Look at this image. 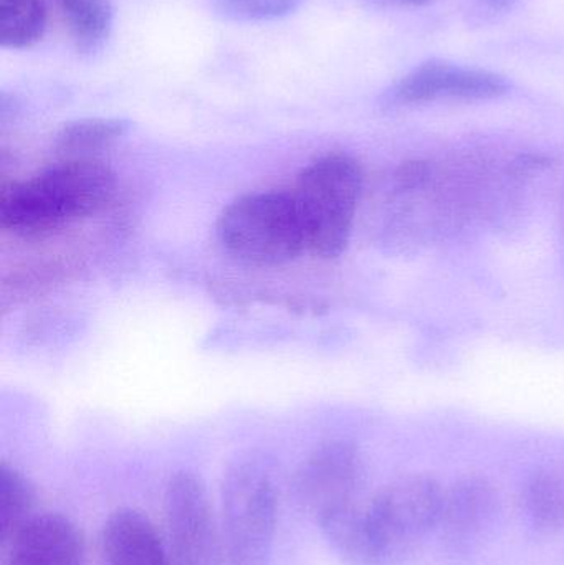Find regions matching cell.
I'll use <instances>...</instances> for the list:
<instances>
[{"instance_id":"cell-1","label":"cell","mask_w":564,"mask_h":565,"mask_svg":"<svg viewBox=\"0 0 564 565\" xmlns=\"http://www.w3.org/2000/svg\"><path fill=\"white\" fill-rule=\"evenodd\" d=\"M444 488L429 475H409L317 524L331 550L350 565H393L437 531Z\"/></svg>"},{"instance_id":"cell-2","label":"cell","mask_w":564,"mask_h":565,"mask_svg":"<svg viewBox=\"0 0 564 565\" xmlns=\"http://www.w3.org/2000/svg\"><path fill=\"white\" fill-rule=\"evenodd\" d=\"M115 191V172L98 159L60 161L29 181L3 185L0 227L17 237H50L98 214Z\"/></svg>"},{"instance_id":"cell-3","label":"cell","mask_w":564,"mask_h":565,"mask_svg":"<svg viewBox=\"0 0 564 565\" xmlns=\"http://www.w3.org/2000/svg\"><path fill=\"white\" fill-rule=\"evenodd\" d=\"M361 191L360 164L343 152L323 156L300 172L291 198L304 227L307 250L315 257L333 260L344 254Z\"/></svg>"},{"instance_id":"cell-4","label":"cell","mask_w":564,"mask_h":565,"mask_svg":"<svg viewBox=\"0 0 564 565\" xmlns=\"http://www.w3.org/2000/svg\"><path fill=\"white\" fill-rule=\"evenodd\" d=\"M228 257L248 267H281L307 250L291 194L255 192L232 201L215 225Z\"/></svg>"},{"instance_id":"cell-5","label":"cell","mask_w":564,"mask_h":565,"mask_svg":"<svg viewBox=\"0 0 564 565\" xmlns=\"http://www.w3.org/2000/svg\"><path fill=\"white\" fill-rule=\"evenodd\" d=\"M278 497L270 471L257 458L235 461L222 481L221 527L228 565H270Z\"/></svg>"},{"instance_id":"cell-6","label":"cell","mask_w":564,"mask_h":565,"mask_svg":"<svg viewBox=\"0 0 564 565\" xmlns=\"http://www.w3.org/2000/svg\"><path fill=\"white\" fill-rule=\"evenodd\" d=\"M164 513L172 565H228L221 523L198 473L181 470L169 478Z\"/></svg>"},{"instance_id":"cell-7","label":"cell","mask_w":564,"mask_h":565,"mask_svg":"<svg viewBox=\"0 0 564 565\" xmlns=\"http://www.w3.org/2000/svg\"><path fill=\"white\" fill-rule=\"evenodd\" d=\"M510 89L512 83L500 73L433 58L394 83L381 103L384 108H409L443 99L489 102L506 96Z\"/></svg>"},{"instance_id":"cell-8","label":"cell","mask_w":564,"mask_h":565,"mask_svg":"<svg viewBox=\"0 0 564 565\" xmlns=\"http://www.w3.org/2000/svg\"><path fill=\"white\" fill-rule=\"evenodd\" d=\"M364 463L350 441L321 445L301 465L297 475V497L315 523L327 514L360 500Z\"/></svg>"},{"instance_id":"cell-9","label":"cell","mask_w":564,"mask_h":565,"mask_svg":"<svg viewBox=\"0 0 564 565\" xmlns=\"http://www.w3.org/2000/svg\"><path fill=\"white\" fill-rule=\"evenodd\" d=\"M2 565H86L82 530L60 513H39L2 544Z\"/></svg>"},{"instance_id":"cell-10","label":"cell","mask_w":564,"mask_h":565,"mask_svg":"<svg viewBox=\"0 0 564 565\" xmlns=\"http://www.w3.org/2000/svg\"><path fill=\"white\" fill-rule=\"evenodd\" d=\"M496 488L489 480L467 477L444 491L439 531L444 546L453 553H469L486 536L496 520Z\"/></svg>"},{"instance_id":"cell-11","label":"cell","mask_w":564,"mask_h":565,"mask_svg":"<svg viewBox=\"0 0 564 565\" xmlns=\"http://www.w3.org/2000/svg\"><path fill=\"white\" fill-rule=\"evenodd\" d=\"M102 565H172L155 523L135 508L113 511L99 533Z\"/></svg>"},{"instance_id":"cell-12","label":"cell","mask_w":564,"mask_h":565,"mask_svg":"<svg viewBox=\"0 0 564 565\" xmlns=\"http://www.w3.org/2000/svg\"><path fill=\"white\" fill-rule=\"evenodd\" d=\"M131 122L125 118H83L65 122L56 132L55 152L60 161H89L125 138Z\"/></svg>"},{"instance_id":"cell-13","label":"cell","mask_w":564,"mask_h":565,"mask_svg":"<svg viewBox=\"0 0 564 565\" xmlns=\"http://www.w3.org/2000/svg\"><path fill=\"white\" fill-rule=\"evenodd\" d=\"M68 25L79 52L102 49L113 29L109 0H52Z\"/></svg>"},{"instance_id":"cell-14","label":"cell","mask_w":564,"mask_h":565,"mask_svg":"<svg viewBox=\"0 0 564 565\" xmlns=\"http://www.w3.org/2000/svg\"><path fill=\"white\" fill-rule=\"evenodd\" d=\"M36 491L32 481L12 465H0V544L15 536L35 518Z\"/></svg>"},{"instance_id":"cell-15","label":"cell","mask_w":564,"mask_h":565,"mask_svg":"<svg viewBox=\"0 0 564 565\" xmlns=\"http://www.w3.org/2000/svg\"><path fill=\"white\" fill-rule=\"evenodd\" d=\"M46 13L42 0H0V45L26 49L42 39Z\"/></svg>"},{"instance_id":"cell-16","label":"cell","mask_w":564,"mask_h":565,"mask_svg":"<svg viewBox=\"0 0 564 565\" xmlns=\"http://www.w3.org/2000/svg\"><path fill=\"white\" fill-rule=\"evenodd\" d=\"M526 513L533 526L550 531L560 526L564 516V494L558 480L549 473H539L525 488Z\"/></svg>"},{"instance_id":"cell-17","label":"cell","mask_w":564,"mask_h":565,"mask_svg":"<svg viewBox=\"0 0 564 565\" xmlns=\"http://www.w3.org/2000/svg\"><path fill=\"white\" fill-rule=\"evenodd\" d=\"M305 0H212L222 15L241 22H267L290 15Z\"/></svg>"},{"instance_id":"cell-18","label":"cell","mask_w":564,"mask_h":565,"mask_svg":"<svg viewBox=\"0 0 564 565\" xmlns=\"http://www.w3.org/2000/svg\"><path fill=\"white\" fill-rule=\"evenodd\" d=\"M430 169L426 162L414 161L406 162V164L401 166L400 171H397L396 179L400 182L401 188L406 189H416L424 185V182L429 179Z\"/></svg>"},{"instance_id":"cell-19","label":"cell","mask_w":564,"mask_h":565,"mask_svg":"<svg viewBox=\"0 0 564 565\" xmlns=\"http://www.w3.org/2000/svg\"><path fill=\"white\" fill-rule=\"evenodd\" d=\"M480 2L493 10H509L513 9L520 0H480Z\"/></svg>"},{"instance_id":"cell-20","label":"cell","mask_w":564,"mask_h":565,"mask_svg":"<svg viewBox=\"0 0 564 565\" xmlns=\"http://www.w3.org/2000/svg\"><path fill=\"white\" fill-rule=\"evenodd\" d=\"M401 2L413 3V6H423V3H427L429 0H401Z\"/></svg>"}]
</instances>
